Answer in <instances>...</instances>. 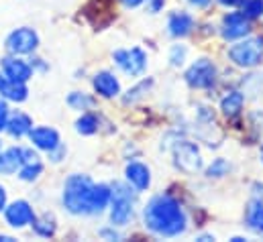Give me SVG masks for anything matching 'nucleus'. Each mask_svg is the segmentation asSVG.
I'll use <instances>...</instances> for the list:
<instances>
[{
    "mask_svg": "<svg viewBox=\"0 0 263 242\" xmlns=\"http://www.w3.org/2000/svg\"><path fill=\"white\" fill-rule=\"evenodd\" d=\"M2 212H4V220L10 228H25V226L33 224V220H35V210L25 199H16L10 206H4Z\"/></svg>",
    "mask_w": 263,
    "mask_h": 242,
    "instance_id": "nucleus-10",
    "label": "nucleus"
},
{
    "mask_svg": "<svg viewBox=\"0 0 263 242\" xmlns=\"http://www.w3.org/2000/svg\"><path fill=\"white\" fill-rule=\"evenodd\" d=\"M4 206H6V189L4 185H0V212L4 210Z\"/></svg>",
    "mask_w": 263,
    "mask_h": 242,
    "instance_id": "nucleus-32",
    "label": "nucleus"
},
{
    "mask_svg": "<svg viewBox=\"0 0 263 242\" xmlns=\"http://www.w3.org/2000/svg\"><path fill=\"white\" fill-rule=\"evenodd\" d=\"M145 228L163 238H176L186 232L188 218L180 206V201L167 193L155 195L143 210Z\"/></svg>",
    "mask_w": 263,
    "mask_h": 242,
    "instance_id": "nucleus-2",
    "label": "nucleus"
},
{
    "mask_svg": "<svg viewBox=\"0 0 263 242\" xmlns=\"http://www.w3.org/2000/svg\"><path fill=\"white\" fill-rule=\"evenodd\" d=\"M2 75L10 82L27 84L33 77V67H31V63L18 59L16 55L14 57H4L2 59Z\"/></svg>",
    "mask_w": 263,
    "mask_h": 242,
    "instance_id": "nucleus-12",
    "label": "nucleus"
},
{
    "mask_svg": "<svg viewBox=\"0 0 263 242\" xmlns=\"http://www.w3.org/2000/svg\"><path fill=\"white\" fill-rule=\"evenodd\" d=\"M43 173V163L37 159V161H29V163H23L21 169H18V177L23 182H35L39 175Z\"/></svg>",
    "mask_w": 263,
    "mask_h": 242,
    "instance_id": "nucleus-21",
    "label": "nucleus"
},
{
    "mask_svg": "<svg viewBox=\"0 0 263 242\" xmlns=\"http://www.w3.org/2000/svg\"><path fill=\"white\" fill-rule=\"evenodd\" d=\"M123 2H125L127 6H139V4L145 2V0H123Z\"/></svg>",
    "mask_w": 263,
    "mask_h": 242,
    "instance_id": "nucleus-35",
    "label": "nucleus"
},
{
    "mask_svg": "<svg viewBox=\"0 0 263 242\" xmlns=\"http://www.w3.org/2000/svg\"><path fill=\"white\" fill-rule=\"evenodd\" d=\"M39 47V35L31 27H21L6 37V49L12 55H29Z\"/></svg>",
    "mask_w": 263,
    "mask_h": 242,
    "instance_id": "nucleus-5",
    "label": "nucleus"
},
{
    "mask_svg": "<svg viewBox=\"0 0 263 242\" xmlns=\"http://www.w3.org/2000/svg\"><path fill=\"white\" fill-rule=\"evenodd\" d=\"M37 153L33 149H25V147H10L0 151V175H12L21 169L23 163L29 161H37Z\"/></svg>",
    "mask_w": 263,
    "mask_h": 242,
    "instance_id": "nucleus-6",
    "label": "nucleus"
},
{
    "mask_svg": "<svg viewBox=\"0 0 263 242\" xmlns=\"http://www.w3.org/2000/svg\"><path fill=\"white\" fill-rule=\"evenodd\" d=\"M151 86H153V82H151V79H143V82H139V84H137L133 90H129V92H127V96L123 98V102H125L127 106H129V104H135L137 100H141V98L147 94V90H149Z\"/></svg>",
    "mask_w": 263,
    "mask_h": 242,
    "instance_id": "nucleus-24",
    "label": "nucleus"
},
{
    "mask_svg": "<svg viewBox=\"0 0 263 242\" xmlns=\"http://www.w3.org/2000/svg\"><path fill=\"white\" fill-rule=\"evenodd\" d=\"M261 161H263V147H261Z\"/></svg>",
    "mask_w": 263,
    "mask_h": 242,
    "instance_id": "nucleus-38",
    "label": "nucleus"
},
{
    "mask_svg": "<svg viewBox=\"0 0 263 242\" xmlns=\"http://www.w3.org/2000/svg\"><path fill=\"white\" fill-rule=\"evenodd\" d=\"M245 222L253 232L263 234V201L261 199H251L247 206V214H245Z\"/></svg>",
    "mask_w": 263,
    "mask_h": 242,
    "instance_id": "nucleus-19",
    "label": "nucleus"
},
{
    "mask_svg": "<svg viewBox=\"0 0 263 242\" xmlns=\"http://www.w3.org/2000/svg\"><path fill=\"white\" fill-rule=\"evenodd\" d=\"M125 177H127V182L131 183L137 191H145L151 185V171H149V167L145 163H139V161L127 165Z\"/></svg>",
    "mask_w": 263,
    "mask_h": 242,
    "instance_id": "nucleus-14",
    "label": "nucleus"
},
{
    "mask_svg": "<svg viewBox=\"0 0 263 242\" xmlns=\"http://www.w3.org/2000/svg\"><path fill=\"white\" fill-rule=\"evenodd\" d=\"M249 29H251L249 18L243 12H229L220 25V33L227 41H239V39L247 37Z\"/></svg>",
    "mask_w": 263,
    "mask_h": 242,
    "instance_id": "nucleus-11",
    "label": "nucleus"
},
{
    "mask_svg": "<svg viewBox=\"0 0 263 242\" xmlns=\"http://www.w3.org/2000/svg\"><path fill=\"white\" fill-rule=\"evenodd\" d=\"M186 82L188 86L198 88V90H206L216 82V65L206 57L196 59L186 71Z\"/></svg>",
    "mask_w": 263,
    "mask_h": 242,
    "instance_id": "nucleus-7",
    "label": "nucleus"
},
{
    "mask_svg": "<svg viewBox=\"0 0 263 242\" xmlns=\"http://www.w3.org/2000/svg\"><path fill=\"white\" fill-rule=\"evenodd\" d=\"M112 59L115 63L127 73V75H141L147 67V55L143 49L139 47H133V49H117L112 53Z\"/></svg>",
    "mask_w": 263,
    "mask_h": 242,
    "instance_id": "nucleus-9",
    "label": "nucleus"
},
{
    "mask_svg": "<svg viewBox=\"0 0 263 242\" xmlns=\"http://www.w3.org/2000/svg\"><path fill=\"white\" fill-rule=\"evenodd\" d=\"M229 59L239 67L251 69L257 67L263 61V37H249L239 39L235 45L229 47Z\"/></svg>",
    "mask_w": 263,
    "mask_h": 242,
    "instance_id": "nucleus-3",
    "label": "nucleus"
},
{
    "mask_svg": "<svg viewBox=\"0 0 263 242\" xmlns=\"http://www.w3.org/2000/svg\"><path fill=\"white\" fill-rule=\"evenodd\" d=\"M29 138H31V143L37 147V149H41V151H53L58 145H62V140H60V132L55 130V128H51V126H37V128H31V132L27 134Z\"/></svg>",
    "mask_w": 263,
    "mask_h": 242,
    "instance_id": "nucleus-13",
    "label": "nucleus"
},
{
    "mask_svg": "<svg viewBox=\"0 0 263 242\" xmlns=\"http://www.w3.org/2000/svg\"><path fill=\"white\" fill-rule=\"evenodd\" d=\"M76 130L80 132V134H94L96 130H98V118H96V114H90V112H84L78 120H76Z\"/></svg>",
    "mask_w": 263,
    "mask_h": 242,
    "instance_id": "nucleus-22",
    "label": "nucleus"
},
{
    "mask_svg": "<svg viewBox=\"0 0 263 242\" xmlns=\"http://www.w3.org/2000/svg\"><path fill=\"white\" fill-rule=\"evenodd\" d=\"M110 222L112 226H127L133 218V191L125 183H115L112 195H110Z\"/></svg>",
    "mask_w": 263,
    "mask_h": 242,
    "instance_id": "nucleus-4",
    "label": "nucleus"
},
{
    "mask_svg": "<svg viewBox=\"0 0 263 242\" xmlns=\"http://www.w3.org/2000/svg\"><path fill=\"white\" fill-rule=\"evenodd\" d=\"M55 220L49 216V214H43L41 218H37L35 216V220H33V230H35V234L37 236H41V238H49V236H53L55 234Z\"/></svg>",
    "mask_w": 263,
    "mask_h": 242,
    "instance_id": "nucleus-20",
    "label": "nucleus"
},
{
    "mask_svg": "<svg viewBox=\"0 0 263 242\" xmlns=\"http://www.w3.org/2000/svg\"><path fill=\"white\" fill-rule=\"evenodd\" d=\"M8 104L4 100H0V132L6 128V120H8Z\"/></svg>",
    "mask_w": 263,
    "mask_h": 242,
    "instance_id": "nucleus-28",
    "label": "nucleus"
},
{
    "mask_svg": "<svg viewBox=\"0 0 263 242\" xmlns=\"http://www.w3.org/2000/svg\"><path fill=\"white\" fill-rule=\"evenodd\" d=\"M220 4H224V6H237V4H243L245 0H218Z\"/></svg>",
    "mask_w": 263,
    "mask_h": 242,
    "instance_id": "nucleus-34",
    "label": "nucleus"
},
{
    "mask_svg": "<svg viewBox=\"0 0 263 242\" xmlns=\"http://www.w3.org/2000/svg\"><path fill=\"white\" fill-rule=\"evenodd\" d=\"M227 171H229V163L224 159H214L212 165L206 169V175L208 177H222V175H227Z\"/></svg>",
    "mask_w": 263,
    "mask_h": 242,
    "instance_id": "nucleus-26",
    "label": "nucleus"
},
{
    "mask_svg": "<svg viewBox=\"0 0 263 242\" xmlns=\"http://www.w3.org/2000/svg\"><path fill=\"white\" fill-rule=\"evenodd\" d=\"M243 104H245V96H243L241 92L233 90V92H229V94L220 100V110L224 112V116L235 118V116H239V114H241Z\"/></svg>",
    "mask_w": 263,
    "mask_h": 242,
    "instance_id": "nucleus-18",
    "label": "nucleus"
},
{
    "mask_svg": "<svg viewBox=\"0 0 263 242\" xmlns=\"http://www.w3.org/2000/svg\"><path fill=\"white\" fill-rule=\"evenodd\" d=\"M66 153H67L66 147H64V145H58L53 151H49V157H51V161H55V163H58V161H62V159L66 157Z\"/></svg>",
    "mask_w": 263,
    "mask_h": 242,
    "instance_id": "nucleus-29",
    "label": "nucleus"
},
{
    "mask_svg": "<svg viewBox=\"0 0 263 242\" xmlns=\"http://www.w3.org/2000/svg\"><path fill=\"white\" fill-rule=\"evenodd\" d=\"M100 236H104V238H110V240H119L121 236L115 232V230H100Z\"/></svg>",
    "mask_w": 263,
    "mask_h": 242,
    "instance_id": "nucleus-30",
    "label": "nucleus"
},
{
    "mask_svg": "<svg viewBox=\"0 0 263 242\" xmlns=\"http://www.w3.org/2000/svg\"><path fill=\"white\" fill-rule=\"evenodd\" d=\"M192 29H194V18L188 12H182V10L172 12V16L167 21V31H170L172 37H176V39L186 37Z\"/></svg>",
    "mask_w": 263,
    "mask_h": 242,
    "instance_id": "nucleus-16",
    "label": "nucleus"
},
{
    "mask_svg": "<svg viewBox=\"0 0 263 242\" xmlns=\"http://www.w3.org/2000/svg\"><path fill=\"white\" fill-rule=\"evenodd\" d=\"M33 128V120L31 116H27L25 112H14V114H8V120H6V132L12 136V138H23L31 132Z\"/></svg>",
    "mask_w": 263,
    "mask_h": 242,
    "instance_id": "nucleus-17",
    "label": "nucleus"
},
{
    "mask_svg": "<svg viewBox=\"0 0 263 242\" xmlns=\"http://www.w3.org/2000/svg\"><path fill=\"white\" fill-rule=\"evenodd\" d=\"M198 240H202V242H208V240H214V236H200Z\"/></svg>",
    "mask_w": 263,
    "mask_h": 242,
    "instance_id": "nucleus-37",
    "label": "nucleus"
},
{
    "mask_svg": "<svg viewBox=\"0 0 263 242\" xmlns=\"http://www.w3.org/2000/svg\"><path fill=\"white\" fill-rule=\"evenodd\" d=\"M92 84H94V90L104 98H115V96L121 94V84H119L117 75L110 73V71H98L94 75Z\"/></svg>",
    "mask_w": 263,
    "mask_h": 242,
    "instance_id": "nucleus-15",
    "label": "nucleus"
},
{
    "mask_svg": "<svg viewBox=\"0 0 263 242\" xmlns=\"http://www.w3.org/2000/svg\"><path fill=\"white\" fill-rule=\"evenodd\" d=\"M161 6H163V0H151V2H149V8H151V12H157Z\"/></svg>",
    "mask_w": 263,
    "mask_h": 242,
    "instance_id": "nucleus-31",
    "label": "nucleus"
},
{
    "mask_svg": "<svg viewBox=\"0 0 263 242\" xmlns=\"http://www.w3.org/2000/svg\"><path fill=\"white\" fill-rule=\"evenodd\" d=\"M186 47L184 45H174L172 47V51H170V61H172V65L174 67H180L182 63H184V59H186Z\"/></svg>",
    "mask_w": 263,
    "mask_h": 242,
    "instance_id": "nucleus-27",
    "label": "nucleus"
},
{
    "mask_svg": "<svg viewBox=\"0 0 263 242\" xmlns=\"http://www.w3.org/2000/svg\"><path fill=\"white\" fill-rule=\"evenodd\" d=\"M243 14L251 21L263 14V0H245L243 2Z\"/></svg>",
    "mask_w": 263,
    "mask_h": 242,
    "instance_id": "nucleus-25",
    "label": "nucleus"
},
{
    "mask_svg": "<svg viewBox=\"0 0 263 242\" xmlns=\"http://www.w3.org/2000/svg\"><path fill=\"white\" fill-rule=\"evenodd\" d=\"M192 6H196V8H204V6H208L210 4V0H188Z\"/></svg>",
    "mask_w": 263,
    "mask_h": 242,
    "instance_id": "nucleus-33",
    "label": "nucleus"
},
{
    "mask_svg": "<svg viewBox=\"0 0 263 242\" xmlns=\"http://www.w3.org/2000/svg\"><path fill=\"white\" fill-rule=\"evenodd\" d=\"M112 187L106 183H94L88 175L73 173L64 183L62 201L73 216H92L108 208Z\"/></svg>",
    "mask_w": 263,
    "mask_h": 242,
    "instance_id": "nucleus-1",
    "label": "nucleus"
},
{
    "mask_svg": "<svg viewBox=\"0 0 263 242\" xmlns=\"http://www.w3.org/2000/svg\"><path fill=\"white\" fill-rule=\"evenodd\" d=\"M67 104L73 108V110H88V108H92L94 106V98L92 96H88V94H84V92H71L69 96H67Z\"/></svg>",
    "mask_w": 263,
    "mask_h": 242,
    "instance_id": "nucleus-23",
    "label": "nucleus"
},
{
    "mask_svg": "<svg viewBox=\"0 0 263 242\" xmlns=\"http://www.w3.org/2000/svg\"><path fill=\"white\" fill-rule=\"evenodd\" d=\"M10 240H14L12 236H6V234H0V242H10Z\"/></svg>",
    "mask_w": 263,
    "mask_h": 242,
    "instance_id": "nucleus-36",
    "label": "nucleus"
},
{
    "mask_svg": "<svg viewBox=\"0 0 263 242\" xmlns=\"http://www.w3.org/2000/svg\"><path fill=\"white\" fill-rule=\"evenodd\" d=\"M174 159H176V167L182 169L184 173H196L198 169H202V155L196 145L190 140L176 143Z\"/></svg>",
    "mask_w": 263,
    "mask_h": 242,
    "instance_id": "nucleus-8",
    "label": "nucleus"
}]
</instances>
